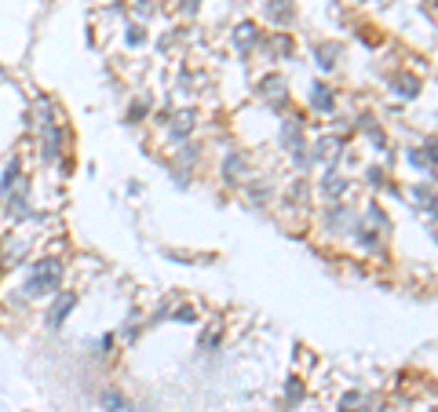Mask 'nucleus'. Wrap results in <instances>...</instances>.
<instances>
[{"mask_svg": "<svg viewBox=\"0 0 438 412\" xmlns=\"http://www.w3.org/2000/svg\"><path fill=\"white\" fill-rule=\"evenodd\" d=\"M62 281V263L58 259H41L29 267L26 274V296H44V292H55Z\"/></svg>", "mask_w": 438, "mask_h": 412, "instance_id": "obj_1", "label": "nucleus"}, {"mask_svg": "<svg viewBox=\"0 0 438 412\" xmlns=\"http://www.w3.org/2000/svg\"><path fill=\"white\" fill-rule=\"evenodd\" d=\"M58 150H62L58 124L51 120L48 103H41V153H44V161H58Z\"/></svg>", "mask_w": 438, "mask_h": 412, "instance_id": "obj_2", "label": "nucleus"}, {"mask_svg": "<svg viewBox=\"0 0 438 412\" xmlns=\"http://www.w3.org/2000/svg\"><path fill=\"white\" fill-rule=\"evenodd\" d=\"M73 307H77V296H73V292H58V296L51 299L48 314H44V325H48V329H62V321L73 314Z\"/></svg>", "mask_w": 438, "mask_h": 412, "instance_id": "obj_3", "label": "nucleus"}, {"mask_svg": "<svg viewBox=\"0 0 438 412\" xmlns=\"http://www.w3.org/2000/svg\"><path fill=\"white\" fill-rule=\"evenodd\" d=\"M99 405H103V412H139L128 398H124L121 391H113V387H106V391L99 394Z\"/></svg>", "mask_w": 438, "mask_h": 412, "instance_id": "obj_4", "label": "nucleus"}, {"mask_svg": "<svg viewBox=\"0 0 438 412\" xmlns=\"http://www.w3.org/2000/svg\"><path fill=\"white\" fill-rule=\"evenodd\" d=\"M310 106H315L318 113H332V110H336V95H332V88L318 81L315 88H310Z\"/></svg>", "mask_w": 438, "mask_h": 412, "instance_id": "obj_5", "label": "nucleus"}, {"mask_svg": "<svg viewBox=\"0 0 438 412\" xmlns=\"http://www.w3.org/2000/svg\"><path fill=\"white\" fill-rule=\"evenodd\" d=\"M241 175H248V161H245V153L230 150L227 161H223V179L227 182H241Z\"/></svg>", "mask_w": 438, "mask_h": 412, "instance_id": "obj_6", "label": "nucleus"}, {"mask_svg": "<svg viewBox=\"0 0 438 412\" xmlns=\"http://www.w3.org/2000/svg\"><path fill=\"white\" fill-rule=\"evenodd\" d=\"M267 15H270L274 22H281V26H289V22H292V8H289V0H270V4H267Z\"/></svg>", "mask_w": 438, "mask_h": 412, "instance_id": "obj_7", "label": "nucleus"}, {"mask_svg": "<svg viewBox=\"0 0 438 412\" xmlns=\"http://www.w3.org/2000/svg\"><path fill=\"white\" fill-rule=\"evenodd\" d=\"M391 84L398 88V95H405V99H413V95L420 91V81H417V77H409V73H398V77H391Z\"/></svg>", "mask_w": 438, "mask_h": 412, "instance_id": "obj_8", "label": "nucleus"}, {"mask_svg": "<svg viewBox=\"0 0 438 412\" xmlns=\"http://www.w3.org/2000/svg\"><path fill=\"white\" fill-rule=\"evenodd\" d=\"M234 44H238L241 51H245V48H253V44H256V26H253V22H241V26H238V34H234Z\"/></svg>", "mask_w": 438, "mask_h": 412, "instance_id": "obj_9", "label": "nucleus"}, {"mask_svg": "<svg viewBox=\"0 0 438 412\" xmlns=\"http://www.w3.org/2000/svg\"><path fill=\"white\" fill-rule=\"evenodd\" d=\"M315 55H318V62H322V70H332L336 58H340V48H336V44H318Z\"/></svg>", "mask_w": 438, "mask_h": 412, "instance_id": "obj_10", "label": "nucleus"}, {"mask_svg": "<svg viewBox=\"0 0 438 412\" xmlns=\"http://www.w3.org/2000/svg\"><path fill=\"white\" fill-rule=\"evenodd\" d=\"M362 405H365V394L362 391H347V394L340 398V412H358Z\"/></svg>", "mask_w": 438, "mask_h": 412, "instance_id": "obj_11", "label": "nucleus"}, {"mask_svg": "<svg viewBox=\"0 0 438 412\" xmlns=\"http://www.w3.org/2000/svg\"><path fill=\"white\" fill-rule=\"evenodd\" d=\"M281 143H285L289 150H303V146H300V120H289V124H285V132H281Z\"/></svg>", "mask_w": 438, "mask_h": 412, "instance_id": "obj_12", "label": "nucleus"}, {"mask_svg": "<svg viewBox=\"0 0 438 412\" xmlns=\"http://www.w3.org/2000/svg\"><path fill=\"white\" fill-rule=\"evenodd\" d=\"M347 223H351L347 208H343V205H332V208H329V227H347Z\"/></svg>", "mask_w": 438, "mask_h": 412, "instance_id": "obj_13", "label": "nucleus"}, {"mask_svg": "<svg viewBox=\"0 0 438 412\" xmlns=\"http://www.w3.org/2000/svg\"><path fill=\"white\" fill-rule=\"evenodd\" d=\"M186 128H194V113H179V124H172V135H186Z\"/></svg>", "mask_w": 438, "mask_h": 412, "instance_id": "obj_14", "label": "nucleus"}, {"mask_svg": "<svg viewBox=\"0 0 438 412\" xmlns=\"http://www.w3.org/2000/svg\"><path fill=\"white\" fill-rule=\"evenodd\" d=\"M260 88H263V95H281V91H285V81H281V77H267Z\"/></svg>", "mask_w": 438, "mask_h": 412, "instance_id": "obj_15", "label": "nucleus"}, {"mask_svg": "<svg viewBox=\"0 0 438 412\" xmlns=\"http://www.w3.org/2000/svg\"><path fill=\"white\" fill-rule=\"evenodd\" d=\"M15 179H19V161H11V165L4 168V179H0V190H11V186H15Z\"/></svg>", "mask_w": 438, "mask_h": 412, "instance_id": "obj_16", "label": "nucleus"}, {"mask_svg": "<svg viewBox=\"0 0 438 412\" xmlns=\"http://www.w3.org/2000/svg\"><path fill=\"white\" fill-rule=\"evenodd\" d=\"M343 190H347V182H343L340 175H329V179H325V194H329V197L343 194Z\"/></svg>", "mask_w": 438, "mask_h": 412, "instance_id": "obj_17", "label": "nucleus"}, {"mask_svg": "<svg viewBox=\"0 0 438 412\" xmlns=\"http://www.w3.org/2000/svg\"><path fill=\"white\" fill-rule=\"evenodd\" d=\"M172 318H175V321H190V325H194V321H198V314H194V307H179V310L172 314Z\"/></svg>", "mask_w": 438, "mask_h": 412, "instance_id": "obj_18", "label": "nucleus"}, {"mask_svg": "<svg viewBox=\"0 0 438 412\" xmlns=\"http://www.w3.org/2000/svg\"><path fill=\"white\" fill-rule=\"evenodd\" d=\"M358 244L372 252V248H377V234H372V230H362V234H358Z\"/></svg>", "mask_w": 438, "mask_h": 412, "instance_id": "obj_19", "label": "nucleus"}, {"mask_svg": "<svg viewBox=\"0 0 438 412\" xmlns=\"http://www.w3.org/2000/svg\"><path fill=\"white\" fill-rule=\"evenodd\" d=\"M289 401H292V405L300 401V379H289Z\"/></svg>", "mask_w": 438, "mask_h": 412, "instance_id": "obj_20", "label": "nucleus"}, {"mask_svg": "<svg viewBox=\"0 0 438 412\" xmlns=\"http://www.w3.org/2000/svg\"><path fill=\"white\" fill-rule=\"evenodd\" d=\"M128 44H143V29H139V26L128 29Z\"/></svg>", "mask_w": 438, "mask_h": 412, "instance_id": "obj_21", "label": "nucleus"}, {"mask_svg": "<svg viewBox=\"0 0 438 412\" xmlns=\"http://www.w3.org/2000/svg\"><path fill=\"white\" fill-rule=\"evenodd\" d=\"M143 113H146V103H136V106H132V113H128V117H143Z\"/></svg>", "mask_w": 438, "mask_h": 412, "instance_id": "obj_22", "label": "nucleus"}, {"mask_svg": "<svg viewBox=\"0 0 438 412\" xmlns=\"http://www.w3.org/2000/svg\"><path fill=\"white\" fill-rule=\"evenodd\" d=\"M183 11H198V0H183Z\"/></svg>", "mask_w": 438, "mask_h": 412, "instance_id": "obj_23", "label": "nucleus"}]
</instances>
